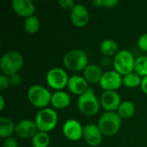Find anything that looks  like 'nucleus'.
Segmentation results:
<instances>
[{
  "mask_svg": "<svg viewBox=\"0 0 147 147\" xmlns=\"http://www.w3.org/2000/svg\"><path fill=\"white\" fill-rule=\"evenodd\" d=\"M28 102L38 109H45L51 103L52 94L44 86L34 84L29 87L27 93Z\"/></svg>",
  "mask_w": 147,
  "mask_h": 147,
  "instance_id": "nucleus-5",
  "label": "nucleus"
},
{
  "mask_svg": "<svg viewBox=\"0 0 147 147\" xmlns=\"http://www.w3.org/2000/svg\"><path fill=\"white\" fill-rule=\"evenodd\" d=\"M100 51L105 56H115L119 53V46L115 40L105 39L100 43Z\"/></svg>",
  "mask_w": 147,
  "mask_h": 147,
  "instance_id": "nucleus-20",
  "label": "nucleus"
},
{
  "mask_svg": "<svg viewBox=\"0 0 147 147\" xmlns=\"http://www.w3.org/2000/svg\"><path fill=\"white\" fill-rule=\"evenodd\" d=\"M71 103L70 95L64 90H56L52 94L51 104L56 109H63L67 108Z\"/></svg>",
  "mask_w": 147,
  "mask_h": 147,
  "instance_id": "nucleus-18",
  "label": "nucleus"
},
{
  "mask_svg": "<svg viewBox=\"0 0 147 147\" xmlns=\"http://www.w3.org/2000/svg\"><path fill=\"white\" fill-rule=\"evenodd\" d=\"M39 129L35 121L32 120H22L16 124V134L21 139H32Z\"/></svg>",
  "mask_w": 147,
  "mask_h": 147,
  "instance_id": "nucleus-13",
  "label": "nucleus"
},
{
  "mask_svg": "<svg viewBox=\"0 0 147 147\" xmlns=\"http://www.w3.org/2000/svg\"><path fill=\"white\" fill-rule=\"evenodd\" d=\"M9 78L10 85L13 86V87H16V86H18V85H20V84H22V78H21V76L19 75V73L11 75V76H9Z\"/></svg>",
  "mask_w": 147,
  "mask_h": 147,
  "instance_id": "nucleus-30",
  "label": "nucleus"
},
{
  "mask_svg": "<svg viewBox=\"0 0 147 147\" xmlns=\"http://www.w3.org/2000/svg\"><path fill=\"white\" fill-rule=\"evenodd\" d=\"M100 100L96 97L92 88L79 96L78 98V108L81 114L86 116L95 115L100 109Z\"/></svg>",
  "mask_w": 147,
  "mask_h": 147,
  "instance_id": "nucleus-4",
  "label": "nucleus"
},
{
  "mask_svg": "<svg viewBox=\"0 0 147 147\" xmlns=\"http://www.w3.org/2000/svg\"><path fill=\"white\" fill-rule=\"evenodd\" d=\"M102 7L104 8H114L116 5L119 4L118 0H102Z\"/></svg>",
  "mask_w": 147,
  "mask_h": 147,
  "instance_id": "nucleus-31",
  "label": "nucleus"
},
{
  "mask_svg": "<svg viewBox=\"0 0 147 147\" xmlns=\"http://www.w3.org/2000/svg\"><path fill=\"white\" fill-rule=\"evenodd\" d=\"M71 20L73 25L78 28L86 26L90 21V14L86 7L81 3H76L71 11Z\"/></svg>",
  "mask_w": 147,
  "mask_h": 147,
  "instance_id": "nucleus-14",
  "label": "nucleus"
},
{
  "mask_svg": "<svg viewBox=\"0 0 147 147\" xmlns=\"http://www.w3.org/2000/svg\"><path fill=\"white\" fill-rule=\"evenodd\" d=\"M140 88L142 90V91L147 95V76L142 78V82H141V85Z\"/></svg>",
  "mask_w": 147,
  "mask_h": 147,
  "instance_id": "nucleus-32",
  "label": "nucleus"
},
{
  "mask_svg": "<svg viewBox=\"0 0 147 147\" xmlns=\"http://www.w3.org/2000/svg\"><path fill=\"white\" fill-rule=\"evenodd\" d=\"M135 59H134L131 52L127 50H121L114 58V69L123 77L134 71Z\"/></svg>",
  "mask_w": 147,
  "mask_h": 147,
  "instance_id": "nucleus-6",
  "label": "nucleus"
},
{
  "mask_svg": "<svg viewBox=\"0 0 147 147\" xmlns=\"http://www.w3.org/2000/svg\"><path fill=\"white\" fill-rule=\"evenodd\" d=\"M92 3H93L94 7H96V8H102V0H94L92 2Z\"/></svg>",
  "mask_w": 147,
  "mask_h": 147,
  "instance_id": "nucleus-33",
  "label": "nucleus"
},
{
  "mask_svg": "<svg viewBox=\"0 0 147 147\" xmlns=\"http://www.w3.org/2000/svg\"><path fill=\"white\" fill-rule=\"evenodd\" d=\"M24 59L22 55L16 51L5 53L0 59V70L2 74L8 77L18 73L22 68Z\"/></svg>",
  "mask_w": 147,
  "mask_h": 147,
  "instance_id": "nucleus-1",
  "label": "nucleus"
},
{
  "mask_svg": "<svg viewBox=\"0 0 147 147\" xmlns=\"http://www.w3.org/2000/svg\"><path fill=\"white\" fill-rule=\"evenodd\" d=\"M121 99L117 91H103L101 98L100 103L106 112H115L121 103Z\"/></svg>",
  "mask_w": 147,
  "mask_h": 147,
  "instance_id": "nucleus-12",
  "label": "nucleus"
},
{
  "mask_svg": "<svg viewBox=\"0 0 147 147\" xmlns=\"http://www.w3.org/2000/svg\"><path fill=\"white\" fill-rule=\"evenodd\" d=\"M68 90L74 95L81 96L85 93L89 89V84L84 77L79 75H73L69 78L67 84Z\"/></svg>",
  "mask_w": 147,
  "mask_h": 147,
  "instance_id": "nucleus-16",
  "label": "nucleus"
},
{
  "mask_svg": "<svg viewBox=\"0 0 147 147\" xmlns=\"http://www.w3.org/2000/svg\"><path fill=\"white\" fill-rule=\"evenodd\" d=\"M102 69L95 64H90L84 70V78L89 84H99L102 77Z\"/></svg>",
  "mask_w": 147,
  "mask_h": 147,
  "instance_id": "nucleus-17",
  "label": "nucleus"
},
{
  "mask_svg": "<svg viewBox=\"0 0 147 147\" xmlns=\"http://www.w3.org/2000/svg\"><path fill=\"white\" fill-rule=\"evenodd\" d=\"M16 133V124L11 119L2 116L0 118V138L6 139L11 137Z\"/></svg>",
  "mask_w": 147,
  "mask_h": 147,
  "instance_id": "nucleus-19",
  "label": "nucleus"
},
{
  "mask_svg": "<svg viewBox=\"0 0 147 147\" xmlns=\"http://www.w3.org/2000/svg\"><path fill=\"white\" fill-rule=\"evenodd\" d=\"M11 7L16 14L21 17H30L34 16L35 7L31 0H13Z\"/></svg>",
  "mask_w": 147,
  "mask_h": 147,
  "instance_id": "nucleus-15",
  "label": "nucleus"
},
{
  "mask_svg": "<svg viewBox=\"0 0 147 147\" xmlns=\"http://www.w3.org/2000/svg\"><path fill=\"white\" fill-rule=\"evenodd\" d=\"M34 121L39 131L49 133L57 126L58 114L53 109L45 108L37 113Z\"/></svg>",
  "mask_w": 147,
  "mask_h": 147,
  "instance_id": "nucleus-7",
  "label": "nucleus"
},
{
  "mask_svg": "<svg viewBox=\"0 0 147 147\" xmlns=\"http://www.w3.org/2000/svg\"><path fill=\"white\" fill-rule=\"evenodd\" d=\"M88 61V55L83 49L70 50L63 57V64L65 67L71 71H84L89 65Z\"/></svg>",
  "mask_w": 147,
  "mask_h": 147,
  "instance_id": "nucleus-2",
  "label": "nucleus"
},
{
  "mask_svg": "<svg viewBox=\"0 0 147 147\" xmlns=\"http://www.w3.org/2000/svg\"><path fill=\"white\" fill-rule=\"evenodd\" d=\"M4 105H5V101L3 96L1 95L0 96V110H3L4 109Z\"/></svg>",
  "mask_w": 147,
  "mask_h": 147,
  "instance_id": "nucleus-34",
  "label": "nucleus"
},
{
  "mask_svg": "<svg viewBox=\"0 0 147 147\" xmlns=\"http://www.w3.org/2000/svg\"><path fill=\"white\" fill-rule=\"evenodd\" d=\"M62 131L67 140L75 142L83 138L84 127L78 121L75 119H69L64 123Z\"/></svg>",
  "mask_w": 147,
  "mask_h": 147,
  "instance_id": "nucleus-10",
  "label": "nucleus"
},
{
  "mask_svg": "<svg viewBox=\"0 0 147 147\" xmlns=\"http://www.w3.org/2000/svg\"><path fill=\"white\" fill-rule=\"evenodd\" d=\"M59 4L61 7V9L65 10H70V11H71L74 6L76 5V3L72 0H60L59 2Z\"/></svg>",
  "mask_w": 147,
  "mask_h": 147,
  "instance_id": "nucleus-26",
  "label": "nucleus"
},
{
  "mask_svg": "<svg viewBox=\"0 0 147 147\" xmlns=\"http://www.w3.org/2000/svg\"><path fill=\"white\" fill-rule=\"evenodd\" d=\"M121 121L117 112H105L99 118L97 126L104 136H113L120 131Z\"/></svg>",
  "mask_w": 147,
  "mask_h": 147,
  "instance_id": "nucleus-3",
  "label": "nucleus"
},
{
  "mask_svg": "<svg viewBox=\"0 0 147 147\" xmlns=\"http://www.w3.org/2000/svg\"><path fill=\"white\" fill-rule=\"evenodd\" d=\"M137 44H138V47L140 50L147 53V33L142 34L139 38Z\"/></svg>",
  "mask_w": 147,
  "mask_h": 147,
  "instance_id": "nucleus-27",
  "label": "nucleus"
},
{
  "mask_svg": "<svg viewBox=\"0 0 147 147\" xmlns=\"http://www.w3.org/2000/svg\"><path fill=\"white\" fill-rule=\"evenodd\" d=\"M49 147H53V146H49Z\"/></svg>",
  "mask_w": 147,
  "mask_h": 147,
  "instance_id": "nucleus-35",
  "label": "nucleus"
},
{
  "mask_svg": "<svg viewBox=\"0 0 147 147\" xmlns=\"http://www.w3.org/2000/svg\"><path fill=\"white\" fill-rule=\"evenodd\" d=\"M68 75L65 70L59 67H54L50 69L46 76V81L47 85L56 90H62L68 84Z\"/></svg>",
  "mask_w": 147,
  "mask_h": 147,
  "instance_id": "nucleus-8",
  "label": "nucleus"
},
{
  "mask_svg": "<svg viewBox=\"0 0 147 147\" xmlns=\"http://www.w3.org/2000/svg\"><path fill=\"white\" fill-rule=\"evenodd\" d=\"M3 147H18V142L13 136H11L3 140Z\"/></svg>",
  "mask_w": 147,
  "mask_h": 147,
  "instance_id": "nucleus-29",
  "label": "nucleus"
},
{
  "mask_svg": "<svg viewBox=\"0 0 147 147\" xmlns=\"http://www.w3.org/2000/svg\"><path fill=\"white\" fill-rule=\"evenodd\" d=\"M31 143L33 147H49L50 136L48 133L39 131L32 139Z\"/></svg>",
  "mask_w": 147,
  "mask_h": 147,
  "instance_id": "nucleus-23",
  "label": "nucleus"
},
{
  "mask_svg": "<svg viewBox=\"0 0 147 147\" xmlns=\"http://www.w3.org/2000/svg\"><path fill=\"white\" fill-rule=\"evenodd\" d=\"M134 72L141 78L147 76V56H140L135 59Z\"/></svg>",
  "mask_w": 147,
  "mask_h": 147,
  "instance_id": "nucleus-25",
  "label": "nucleus"
},
{
  "mask_svg": "<svg viewBox=\"0 0 147 147\" xmlns=\"http://www.w3.org/2000/svg\"><path fill=\"white\" fill-rule=\"evenodd\" d=\"M40 21L38 17L35 16H32L30 17L26 18L23 23V28L25 32L29 34H34L37 33L40 29Z\"/></svg>",
  "mask_w": 147,
  "mask_h": 147,
  "instance_id": "nucleus-22",
  "label": "nucleus"
},
{
  "mask_svg": "<svg viewBox=\"0 0 147 147\" xmlns=\"http://www.w3.org/2000/svg\"><path fill=\"white\" fill-rule=\"evenodd\" d=\"M116 112L121 119H130L135 113V105L130 101H124L121 103Z\"/></svg>",
  "mask_w": 147,
  "mask_h": 147,
  "instance_id": "nucleus-21",
  "label": "nucleus"
},
{
  "mask_svg": "<svg viewBox=\"0 0 147 147\" xmlns=\"http://www.w3.org/2000/svg\"><path fill=\"white\" fill-rule=\"evenodd\" d=\"M9 85H10L9 78L8 76L4 75V74H1L0 75V90L1 91H3Z\"/></svg>",
  "mask_w": 147,
  "mask_h": 147,
  "instance_id": "nucleus-28",
  "label": "nucleus"
},
{
  "mask_svg": "<svg viewBox=\"0 0 147 147\" xmlns=\"http://www.w3.org/2000/svg\"><path fill=\"white\" fill-rule=\"evenodd\" d=\"M122 81H123V84L126 87L134 89V88H136V87L141 85L142 78L140 75H138L136 72L133 71L131 73H128V74L123 76Z\"/></svg>",
  "mask_w": 147,
  "mask_h": 147,
  "instance_id": "nucleus-24",
  "label": "nucleus"
},
{
  "mask_svg": "<svg viewBox=\"0 0 147 147\" xmlns=\"http://www.w3.org/2000/svg\"><path fill=\"white\" fill-rule=\"evenodd\" d=\"M99 84L104 91H116L123 84L122 76L115 70L108 71L102 74Z\"/></svg>",
  "mask_w": 147,
  "mask_h": 147,
  "instance_id": "nucleus-9",
  "label": "nucleus"
},
{
  "mask_svg": "<svg viewBox=\"0 0 147 147\" xmlns=\"http://www.w3.org/2000/svg\"><path fill=\"white\" fill-rule=\"evenodd\" d=\"M102 136L100 128L94 123H88L84 127L83 138L84 141L92 147L100 146L102 142Z\"/></svg>",
  "mask_w": 147,
  "mask_h": 147,
  "instance_id": "nucleus-11",
  "label": "nucleus"
}]
</instances>
